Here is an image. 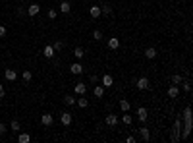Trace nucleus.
Masks as SVG:
<instances>
[{"label":"nucleus","mask_w":193,"mask_h":143,"mask_svg":"<svg viewBox=\"0 0 193 143\" xmlns=\"http://www.w3.org/2000/svg\"><path fill=\"white\" fill-rule=\"evenodd\" d=\"M118 46H120V39H118V37H110V39H108V49L116 50Z\"/></svg>","instance_id":"obj_12"},{"label":"nucleus","mask_w":193,"mask_h":143,"mask_svg":"<svg viewBox=\"0 0 193 143\" xmlns=\"http://www.w3.org/2000/svg\"><path fill=\"white\" fill-rule=\"evenodd\" d=\"M137 118L141 120V122H145V120L149 118V110L145 108V107H139V108H137Z\"/></svg>","instance_id":"obj_4"},{"label":"nucleus","mask_w":193,"mask_h":143,"mask_svg":"<svg viewBox=\"0 0 193 143\" xmlns=\"http://www.w3.org/2000/svg\"><path fill=\"white\" fill-rule=\"evenodd\" d=\"M56 15H58V14H56V10H48V18L50 19H56Z\"/></svg>","instance_id":"obj_32"},{"label":"nucleus","mask_w":193,"mask_h":143,"mask_svg":"<svg viewBox=\"0 0 193 143\" xmlns=\"http://www.w3.org/2000/svg\"><path fill=\"white\" fill-rule=\"evenodd\" d=\"M101 81H102V87H104V89H106V87H112V83H114V79H112V76H108V73H104V76H102V79H101Z\"/></svg>","instance_id":"obj_9"},{"label":"nucleus","mask_w":193,"mask_h":143,"mask_svg":"<svg viewBox=\"0 0 193 143\" xmlns=\"http://www.w3.org/2000/svg\"><path fill=\"white\" fill-rule=\"evenodd\" d=\"M74 56L75 58H83V56H85V50H83L81 46H75V49H74Z\"/></svg>","instance_id":"obj_22"},{"label":"nucleus","mask_w":193,"mask_h":143,"mask_svg":"<svg viewBox=\"0 0 193 143\" xmlns=\"http://www.w3.org/2000/svg\"><path fill=\"white\" fill-rule=\"evenodd\" d=\"M0 37H6V27H2V25H0Z\"/></svg>","instance_id":"obj_33"},{"label":"nucleus","mask_w":193,"mask_h":143,"mask_svg":"<svg viewBox=\"0 0 193 143\" xmlns=\"http://www.w3.org/2000/svg\"><path fill=\"white\" fill-rule=\"evenodd\" d=\"M184 120H185V130H184V139L187 135H189V130H191V108L189 107H185V110H184Z\"/></svg>","instance_id":"obj_1"},{"label":"nucleus","mask_w":193,"mask_h":143,"mask_svg":"<svg viewBox=\"0 0 193 143\" xmlns=\"http://www.w3.org/2000/svg\"><path fill=\"white\" fill-rule=\"evenodd\" d=\"M172 83H174V85L181 83V76H178V73H176V76H172Z\"/></svg>","instance_id":"obj_30"},{"label":"nucleus","mask_w":193,"mask_h":143,"mask_svg":"<svg viewBox=\"0 0 193 143\" xmlns=\"http://www.w3.org/2000/svg\"><path fill=\"white\" fill-rule=\"evenodd\" d=\"M85 91H87V85H85L83 81L75 83V87H74V93H75V95H85Z\"/></svg>","instance_id":"obj_5"},{"label":"nucleus","mask_w":193,"mask_h":143,"mask_svg":"<svg viewBox=\"0 0 193 143\" xmlns=\"http://www.w3.org/2000/svg\"><path fill=\"white\" fill-rule=\"evenodd\" d=\"M184 89H185L187 93H189V91H191V85H189V83H184Z\"/></svg>","instance_id":"obj_36"},{"label":"nucleus","mask_w":193,"mask_h":143,"mask_svg":"<svg viewBox=\"0 0 193 143\" xmlns=\"http://www.w3.org/2000/svg\"><path fill=\"white\" fill-rule=\"evenodd\" d=\"M122 122H124V124H131V122H133V118H131L129 114H124V116H122Z\"/></svg>","instance_id":"obj_29"},{"label":"nucleus","mask_w":193,"mask_h":143,"mask_svg":"<svg viewBox=\"0 0 193 143\" xmlns=\"http://www.w3.org/2000/svg\"><path fill=\"white\" fill-rule=\"evenodd\" d=\"M41 12V6H39V4H31V6L27 8V14L29 15H37Z\"/></svg>","instance_id":"obj_14"},{"label":"nucleus","mask_w":193,"mask_h":143,"mask_svg":"<svg viewBox=\"0 0 193 143\" xmlns=\"http://www.w3.org/2000/svg\"><path fill=\"white\" fill-rule=\"evenodd\" d=\"M178 95H180V89L176 87V85L168 87V97H170V99H176V97H178Z\"/></svg>","instance_id":"obj_16"},{"label":"nucleus","mask_w":193,"mask_h":143,"mask_svg":"<svg viewBox=\"0 0 193 143\" xmlns=\"http://www.w3.org/2000/svg\"><path fill=\"white\" fill-rule=\"evenodd\" d=\"M4 95H6V91H4V87H2V83H0V99L4 97Z\"/></svg>","instance_id":"obj_35"},{"label":"nucleus","mask_w":193,"mask_h":143,"mask_svg":"<svg viewBox=\"0 0 193 143\" xmlns=\"http://www.w3.org/2000/svg\"><path fill=\"white\" fill-rule=\"evenodd\" d=\"M93 93H95V97H98V99H101L102 95H104V87H102V85H97L95 89H93Z\"/></svg>","instance_id":"obj_21"},{"label":"nucleus","mask_w":193,"mask_h":143,"mask_svg":"<svg viewBox=\"0 0 193 143\" xmlns=\"http://www.w3.org/2000/svg\"><path fill=\"white\" fill-rule=\"evenodd\" d=\"M93 39H95V41H101V39H102V31H101V29H95V31H93Z\"/></svg>","instance_id":"obj_25"},{"label":"nucleus","mask_w":193,"mask_h":143,"mask_svg":"<svg viewBox=\"0 0 193 143\" xmlns=\"http://www.w3.org/2000/svg\"><path fill=\"white\" fill-rule=\"evenodd\" d=\"M135 85H137V89H141V91H145V89H149L151 87V81H149V77H139L137 81H135Z\"/></svg>","instance_id":"obj_2"},{"label":"nucleus","mask_w":193,"mask_h":143,"mask_svg":"<svg viewBox=\"0 0 193 143\" xmlns=\"http://www.w3.org/2000/svg\"><path fill=\"white\" fill-rule=\"evenodd\" d=\"M101 12H102L104 15H108V14H112V8H110V6H108V4H104V6L101 8Z\"/></svg>","instance_id":"obj_27"},{"label":"nucleus","mask_w":193,"mask_h":143,"mask_svg":"<svg viewBox=\"0 0 193 143\" xmlns=\"http://www.w3.org/2000/svg\"><path fill=\"white\" fill-rule=\"evenodd\" d=\"M70 72H72V73H74V76H79V73L83 72V66L79 64V62H74V64H72V66H70Z\"/></svg>","instance_id":"obj_7"},{"label":"nucleus","mask_w":193,"mask_h":143,"mask_svg":"<svg viewBox=\"0 0 193 143\" xmlns=\"http://www.w3.org/2000/svg\"><path fill=\"white\" fill-rule=\"evenodd\" d=\"M10 128H12V131H18L19 130V122L18 120H12V126H10Z\"/></svg>","instance_id":"obj_31"},{"label":"nucleus","mask_w":193,"mask_h":143,"mask_svg":"<svg viewBox=\"0 0 193 143\" xmlns=\"http://www.w3.org/2000/svg\"><path fill=\"white\" fill-rule=\"evenodd\" d=\"M52 122H54L52 114H43V116H41V124L46 126V128H48V126H52Z\"/></svg>","instance_id":"obj_6"},{"label":"nucleus","mask_w":193,"mask_h":143,"mask_svg":"<svg viewBox=\"0 0 193 143\" xmlns=\"http://www.w3.org/2000/svg\"><path fill=\"white\" fill-rule=\"evenodd\" d=\"M43 54H45V58H52V56H54V49H52V45H46L45 46Z\"/></svg>","instance_id":"obj_15"},{"label":"nucleus","mask_w":193,"mask_h":143,"mask_svg":"<svg viewBox=\"0 0 193 143\" xmlns=\"http://www.w3.org/2000/svg\"><path fill=\"white\" fill-rule=\"evenodd\" d=\"M72 120H74V116H72L70 112H62V114H60V122H62L64 126H70Z\"/></svg>","instance_id":"obj_3"},{"label":"nucleus","mask_w":193,"mask_h":143,"mask_svg":"<svg viewBox=\"0 0 193 143\" xmlns=\"http://www.w3.org/2000/svg\"><path fill=\"white\" fill-rule=\"evenodd\" d=\"M155 56H156V49H153V46H149V49L145 50V58H149V60H153Z\"/></svg>","instance_id":"obj_18"},{"label":"nucleus","mask_w":193,"mask_h":143,"mask_svg":"<svg viewBox=\"0 0 193 143\" xmlns=\"http://www.w3.org/2000/svg\"><path fill=\"white\" fill-rule=\"evenodd\" d=\"M2 134H6V126L0 124V135H2Z\"/></svg>","instance_id":"obj_34"},{"label":"nucleus","mask_w":193,"mask_h":143,"mask_svg":"<svg viewBox=\"0 0 193 143\" xmlns=\"http://www.w3.org/2000/svg\"><path fill=\"white\" fill-rule=\"evenodd\" d=\"M120 110H122V112H128L129 110V103L126 99H120Z\"/></svg>","instance_id":"obj_19"},{"label":"nucleus","mask_w":193,"mask_h":143,"mask_svg":"<svg viewBox=\"0 0 193 143\" xmlns=\"http://www.w3.org/2000/svg\"><path fill=\"white\" fill-rule=\"evenodd\" d=\"M104 122H106L108 126H116V124H118V116H116V114H106Z\"/></svg>","instance_id":"obj_13"},{"label":"nucleus","mask_w":193,"mask_h":143,"mask_svg":"<svg viewBox=\"0 0 193 143\" xmlns=\"http://www.w3.org/2000/svg\"><path fill=\"white\" fill-rule=\"evenodd\" d=\"M18 141H19V143H29V141H31V135H29V134H19V135H18Z\"/></svg>","instance_id":"obj_20"},{"label":"nucleus","mask_w":193,"mask_h":143,"mask_svg":"<svg viewBox=\"0 0 193 143\" xmlns=\"http://www.w3.org/2000/svg\"><path fill=\"white\" fill-rule=\"evenodd\" d=\"M64 103H66V104H70V107H72V104H75V99L72 97V95H66V97H64Z\"/></svg>","instance_id":"obj_26"},{"label":"nucleus","mask_w":193,"mask_h":143,"mask_svg":"<svg viewBox=\"0 0 193 143\" xmlns=\"http://www.w3.org/2000/svg\"><path fill=\"white\" fill-rule=\"evenodd\" d=\"M101 14H102V12H101V6H91V8H89V15H91L93 19L101 18Z\"/></svg>","instance_id":"obj_8"},{"label":"nucleus","mask_w":193,"mask_h":143,"mask_svg":"<svg viewBox=\"0 0 193 143\" xmlns=\"http://www.w3.org/2000/svg\"><path fill=\"white\" fill-rule=\"evenodd\" d=\"M139 135H141L143 141H151V131H149V128H139Z\"/></svg>","instance_id":"obj_11"},{"label":"nucleus","mask_w":193,"mask_h":143,"mask_svg":"<svg viewBox=\"0 0 193 143\" xmlns=\"http://www.w3.org/2000/svg\"><path fill=\"white\" fill-rule=\"evenodd\" d=\"M22 77H23V81H25V83H29L31 79H33V73H31L29 70H25V72L22 73Z\"/></svg>","instance_id":"obj_23"},{"label":"nucleus","mask_w":193,"mask_h":143,"mask_svg":"<svg viewBox=\"0 0 193 143\" xmlns=\"http://www.w3.org/2000/svg\"><path fill=\"white\" fill-rule=\"evenodd\" d=\"M70 10H72V4L70 2H66V0H64V2H60V12L62 14H68Z\"/></svg>","instance_id":"obj_17"},{"label":"nucleus","mask_w":193,"mask_h":143,"mask_svg":"<svg viewBox=\"0 0 193 143\" xmlns=\"http://www.w3.org/2000/svg\"><path fill=\"white\" fill-rule=\"evenodd\" d=\"M4 77H6L8 81H15V79H18V73H15L12 68H8V70L4 72Z\"/></svg>","instance_id":"obj_10"},{"label":"nucleus","mask_w":193,"mask_h":143,"mask_svg":"<svg viewBox=\"0 0 193 143\" xmlns=\"http://www.w3.org/2000/svg\"><path fill=\"white\" fill-rule=\"evenodd\" d=\"M62 46H64V43H62V41H56V43L52 45V49H54V52H58V50H62Z\"/></svg>","instance_id":"obj_28"},{"label":"nucleus","mask_w":193,"mask_h":143,"mask_svg":"<svg viewBox=\"0 0 193 143\" xmlns=\"http://www.w3.org/2000/svg\"><path fill=\"white\" fill-rule=\"evenodd\" d=\"M75 103L79 104L81 108H87V107H89V100H87V99H75Z\"/></svg>","instance_id":"obj_24"}]
</instances>
